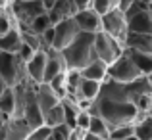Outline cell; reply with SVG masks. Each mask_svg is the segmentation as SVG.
Wrapping results in <instances>:
<instances>
[{"instance_id": "1", "label": "cell", "mask_w": 152, "mask_h": 140, "mask_svg": "<svg viewBox=\"0 0 152 140\" xmlns=\"http://www.w3.org/2000/svg\"><path fill=\"white\" fill-rule=\"evenodd\" d=\"M145 92H152L150 77H141L127 85L108 79L100 85V92L94 98L89 113L100 117L108 131L121 125H133L139 121L135 102Z\"/></svg>"}, {"instance_id": "2", "label": "cell", "mask_w": 152, "mask_h": 140, "mask_svg": "<svg viewBox=\"0 0 152 140\" xmlns=\"http://www.w3.org/2000/svg\"><path fill=\"white\" fill-rule=\"evenodd\" d=\"M62 56H64V62H66L67 69L81 71L93 59H96L94 58V35L79 33L73 38V42L62 50Z\"/></svg>"}, {"instance_id": "3", "label": "cell", "mask_w": 152, "mask_h": 140, "mask_svg": "<svg viewBox=\"0 0 152 140\" xmlns=\"http://www.w3.org/2000/svg\"><path fill=\"white\" fill-rule=\"evenodd\" d=\"M6 10L10 12L12 19L15 21L19 29H25L37 15L45 14L42 0H10Z\"/></svg>"}, {"instance_id": "4", "label": "cell", "mask_w": 152, "mask_h": 140, "mask_svg": "<svg viewBox=\"0 0 152 140\" xmlns=\"http://www.w3.org/2000/svg\"><path fill=\"white\" fill-rule=\"evenodd\" d=\"M125 25L129 33L152 35V17H150V4L137 2L135 0L125 14Z\"/></svg>"}, {"instance_id": "5", "label": "cell", "mask_w": 152, "mask_h": 140, "mask_svg": "<svg viewBox=\"0 0 152 140\" xmlns=\"http://www.w3.org/2000/svg\"><path fill=\"white\" fill-rule=\"evenodd\" d=\"M141 77H145V75H141V71H139L137 65L133 63V59H131V56H129L127 50H123L121 56H119L114 63L108 65V79H110V81L127 85V83H133Z\"/></svg>"}, {"instance_id": "6", "label": "cell", "mask_w": 152, "mask_h": 140, "mask_svg": "<svg viewBox=\"0 0 152 140\" xmlns=\"http://www.w3.org/2000/svg\"><path fill=\"white\" fill-rule=\"evenodd\" d=\"M0 77L10 88L19 85L21 81H25V62L18 54L0 52Z\"/></svg>"}, {"instance_id": "7", "label": "cell", "mask_w": 152, "mask_h": 140, "mask_svg": "<svg viewBox=\"0 0 152 140\" xmlns=\"http://www.w3.org/2000/svg\"><path fill=\"white\" fill-rule=\"evenodd\" d=\"M125 50L121 42H118L115 38L108 37L106 33H96L94 35V58L98 62H102L104 65H110L121 56V52Z\"/></svg>"}, {"instance_id": "8", "label": "cell", "mask_w": 152, "mask_h": 140, "mask_svg": "<svg viewBox=\"0 0 152 140\" xmlns=\"http://www.w3.org/2000/svg\"><path fill=\"white\" fill-rule=\"evenodd\" d=\"M100 25H102V33H106L108 37L115 38L118 42L123 44V38L127 35V25H125V15L123 12H119L118 8L110 10L108 14L100 15Z\"/></svg>"}, {"instance_id": "9", "label": "cell", "mask_w": 152, "mask_h": 140, "mask_svg": "<svg viewBox=\"0 0 152 140\" xmlns=\"http://www.w3.org/2000/svg\"><path fill=\"white\" fill-rule=\"evenodd\" d=\"M52 33H54V37H52V48L62 52L67 44L73 42V38L77 37L81 31H79L77 23L73 21V17H67V19H64V21L52 25Z\"/></svg>"}, {"instance_id": "10", "label": "cell", "mask_w": 152, "mask_h": 140, "mask_svg": "<svg viewBox=\"0 0 152 140\" xmlns=\"http://www.w3.org/2000/svg\"><path fill=\"white\" fill-rule=\"evenodd\" d=\"M73 21L77 23V27H79L81 33L96 35V33H100V29H102L100 15H98L94 10H91V8H87V10H77L75 15H73Z\"/></svg>"}, {"instance_id": "11", "label": "cell", "mask_w": 152, "mask_h": 140, "mask_svg": "<svg viewBox=\"0 0 152 140\" xmlns=\"http://www.w3.org/2000/svg\"><path fill=\"white\" fill-rule=\"evenodd\" d=\"M31 129L27 127V123L23 119H8L0 129V140H25L29 136Z\"/></svg>"}, {"instance_id": "12", "label": "cell", "mask_w": 152, "mask_h": 140, "mask_svg": "<svg viewBox=\"0 0 152 140\" xmlns=\"http://www.w3.org/2000/svg\"><path fill=\"white\" fill-rule=\"evenodd\" d=\"M67 67L66 62H64L62 52L54 50V48H48L46 50V62H45V75H42V83H48L52 77L60 73H66Z\"/></svg>"}, {"instance_id": "13", "label": "cell", "mask_w": 152, "mask_h": 140, "mask_svg": "<svg viewBox=\"0 0 152 140\" xmlns=\"http://www.w3.org/2000/svg\"><path fill=\"white\" fill-rule=\"evenodd\" d=\"M45 62H46V50H39L33 54V58L25 63V77L33 85H42L45 75Z\"/></svg>"}, {"instance_id": "14", "label": "cell", "mask_w": 152, "mask_h": 140, "mask_svg": "<svg viewBox=\"0 0 152 140\" xmlns=\"http://www.w3.org/2000/svg\"><path fill=\"white\" fill-rule=\"evenodd\" d=\"M75 12H77V8H75L73 0H54V6L46 12V15H48L52 25H56L67 17H73Z\"/></svg>"}, {"instance_id": "15", "label": "cell", "mask_w": 152, "mask_h": 140, "mask_svg": "<svg viewBox=\"0 0 152 140\" xmlns=\"http://www.w3.org/2000/svg\"><path fill=\"white\" fill-rule=\"evenodd\" d=\"M123 48H125V50L142 52V54H152V35L129 33V31H127L125 38H123Z\"/></svg>"}, {"instance_id": "16", "label": "cell", "mask_w": 152, "mask_h": 140, "mask_svg": "<svg viewBox=\"0 0 152 140\" xmlns=\"http://www.w3.org/2000/svg\"><path fill=\"white\" fill-rule=\"evenodd\" d=\"M35 100H37V104H39L41 113H46L48 110H52L54 106H58V104H60L58 96L52 92V88L46 85V83L35 86Z\"/></svg>"}, {"instance_id": "17", "label": "cell", "mask_w": 152, "mask_h": 140, "mask_svg": "<svg viewBox=\"0 0 152 140\" xmlns=\"http://www.w3.org/2000/svg\"><path fill=\"white\" fill-rule=\"evenodd\" d=\"M23 41H21V31L19 27H12L8 33L0 35V52H6V54H18L19 48H21Z\"/></svg>"}, {"instance_id": "18", "label": "cell", "mask_w": 152, "mask_h": 140, "mask_svg": "<svg viewBox=\"0 0 152 140\" xmlns=\"http://www.w3.org/2000/svg\"><path fill=\"white\" fill-rule=\"evenodd\" d=\"M79 73H81L83 79L96 81V83H100V85L104 81H108V67L104 65L102 62H98V59H93V62H91L89 65H85Z\"/></svg>"}, {"instance_id": "19", "label": "cell", "mask_w": 152, "mask_h": 140, "mask_svg": "<svg viewBox=\"0 0 152 140\" xmlns=\"http://www.w3.org/2000/svg\"><path fill=\"white\" fill-rule=\"evenodd\" d=\"M133 59V63L137 65V69L141 71V75L150 77L152 75V54H142V52H135V50H127Z\"/></svg>"}, {"instance_id": "20", "label": "cell", "mask_w": 152, "mask_h": 140, "mask_svg": "<svg viewBox=\"0 0 152 140\" xmlns=\"http://www.w3.org/2000/svg\"><path fill=\"white\" fill-rule=\"evenodd\" d=\"M100 92V83L96 81H89V79H81L77 86V96L83 100H89V102H94V98Z\"/></svg>"}, {"instance_id": "21", "label": "cell", "mask_w": 152, "mask_h": 140, "mask_svg": "<svg viewBox=\"0 0 152 140\" xmlns=\"http://www.w3.org/2000/svg\"><path fill=\"white\" fill-rule=\"evenodd\" d=\"M14 111H15L14 90L8 86V88H4V92L0 94V113H2L6 119H12L14 117Z\"/></svg>"}, {"instance_id": "22", "label": "cell", "mask_w": 152, "mask_h": 140, "mask_svg": "<svg viewBox=\"0 0 152 140\" xmlns=\"http://www.w3.org/2000/svg\"><path fill=\"white\" fill-rule=\"evenodd\" d=\"M133 136L139 140H152V117H145L133 123Z\"/></svg>"}, {"instance_id": "23", "label": "cell", "mask_w": 152, "mask_h": 140, "mask_svg": "<svg viewBox=\"0 0 152 140\" xmlns=\"http://www.w3.org/2000/svg\"><path fill=\"white\" fill-rule=\"evenodd\" d=\"M50 27H52V23H50L48 15H46V12H45V14L37 15V17H35L33 21H31L25 29H21V31H29V33H33V35H37V37H39V35H42L46 29H50Z\"/></svg>"}, {"instance_id": "24", "label": "cell", "mask_w": 152, "mask_h": 140, "mask_svg": "<svg viewBox=\"0 0 152 140\" xmlns=\"http://www.w3.org/2000/svg\"><path fill=\"white\" fill-rule=\"evenodd\" d=\"M64 123V110L62 106H54L52 110H48L46 113H42V125L48 127V129H52V127H58Z\"/></svg>"}, {"instance_id": "25", "label": "cell", "mask_w": 152, "mask_h": 140, "mask_svg": "<svg viewBox=\"0 0 152 140\" xmlns=\"http://www.w3.org/2000/svg\"><path fill=\"white\" fill-rule=\"evenodd\" d=\"M87 133L93 134V136H98V138H106V140H108V136H110L108 127L104 125V121H102L100 117H96V115H91V123H89Z\"/></svg>"}, {"instance_id": "26", "label": "cell", "mask_w": 152, "mask_h": 140, "mask_svg": "<svg viewBox=\"0 0 152 140\" xmlns=\"http://www.w3.org/2000/svg\"><path fill=\"white\" fill-rule=\"evenodd\" d=\"M46 85L52 88V92L58 96V100L66 98V94H67V88H66V73H60V75H56V77H52Z\"/></svg>"}, {"instance_id": "27", "label": "cell", "mask_w": 152, "mask_h": 140, "mask_svg": "<svg viewBox=\"0 0 152 140\" xmlns=\"http://www.w3.org/2000/svg\"><path fill=\"white\" fill-rule=\"evenodd\" d=\"M115 6H118V0H93L91 10H94L98 15H104V14H108L110 10H114Z\"/></svg>"}, {"instance_id": "28", "label": "cell", "mask_w": 152, "mask_h": 140, "mask_svg": "<svg viewBox=\"0 0 152 140\" xmlns=\"http://www.w3.org/2000/svg\"><path fill=\"white\" fill-rule=\"evenodd\" d=\"M131 134H133V125H121V127H115V129L110 131L108 140H125Z\"/></svg>"}, {"instance_id": "29", "label": "cell", "mask_w": 152, "mask_h": 140, "mask_svg": "<svg viewBox=\"0 0 152 140\" xmlns=\"http://www.w3.org/2000/svg\"><path fill=\"white\" fill-rule=\"evenodd\" d=\"M69 134H71V129L66 125V123L50 129V138L52 140H69Z\"/></svg>"}, {"instance_id": "30", "label": "cell", "mask_w": 152, "mask_h": 140, "mask_svg": "<svg viewBox=\"0 0 152 140\" xmlns=\"http://www.w3.org/2000/svg\"><path fill=\"white\" fill-rule=\"evenodd\" d=\"M19 31H21V29H19ZM21 41H23V44L29 46L33 52L41 50V41H39V37L33 35V33H29V31H21Z\"/></svg>"}, {"instance_id": "31", "label": "cell", "mask_w": 152, "mask_h": 140, "mask_svg": "<svg viewBox=\"0 0 152 140\" xmlns=\"http://www.w3.org/2000/svg\"><path fill=\"white\" fill-rule=\"evenodd\" d=\"M12 27H15V21H14V19H12L10 12H8L6 8H4V10L0 12V35L8 33V31H10Z\"/></svg>"}, {"instance_id": "32", "label": "cell", "mask_w": 152, "mask_h": 140, "mask_svg": "<svg viewBox=\"0 0 152 140\" xmlns=\"http://www.w3.org/2000/svg\"><path fill=\"white\" fill-rule=\"evenodd\" d=\"M48 136H50V129L48 127H39V129H33L29 133V136H27L25 140H48Z\"/></svg>"}, {"instance_id": "33", "label": "cell", "mask_w": 152, "mask_h": 140, "mask_svg": "<svg viewBox=\"0 0 152 140\" xmlns=\"http://www.w3.org/2000/svg\"><path fill=\"white\" fill-rule=\"evenodd\" d=\"M89 123H91V113L89 111H79L77 117H75V127L81 131H87L89 129Z\"/></svg>"}, {"instance_id": "34", "label": "cell", "mask_w": 152, "mask_h": 140, "mask_svg": "<svg viewBox=\"0 0 152 140\" xmlns=\"http://www.w3.org/2000/svg\"><path fill=\"white\" fill-rule=\"evenodd\" d=\"M73 4H75L77 10H87V8H91L93 0H73Z\"/></svg>"}, {"instance_id": "35", "label": "cell", "mask_w": 152, "mask_h": 140, "mask_svg": "<svg viewBox=\"0 0 152 140\" xmlns=\"http://www.w3.org/2000/svg\"><path fill=\"white\" fill-rule=\"evenodd\" d=\"M133 2H135V0H118V6H115V8H118L119 12H123V14H125L127 8H129Z\"/></svg>"}, {"instance_id": "36", "label": "cell", "mask_w": 152, "mask_h": 140, "mask_svg": "<svg viewBox=\"0 0 152 140\" xmlns=\"http://www.w3.org/2000/svg\"><path fill=\"white\" fill-rule=\"evenodd\" d=\"M83 140H106V138H98V136H93V134H89V133H87Z\"/></svg>"}, {"instance_id": "37", "label": "cell", "mask_w": 152, "mask_h": 140, "mask_svg": "<svg viewBox=\"0 0 152 140\" xmlns=\"http://www.w3.org/2000/svg\"><path fill=\"white\" fill-rule=\"evenodd\" d=\"M4 88H8V86H6V83H4V79L0 77V94L4 92Z\"/></svg>"}, {"instance_id": "38", "label": "cell", "mask_w": 152, "mask_h": 140, "mask_svg": "<svg viewBox=\"0 0 152 140\" xmlns=\"http://www.w3.org/2000/svg\"><path fill=\"white\" fill-rule=\"evenodd\" d=\"M8 4H10V0H0V8H2V10L8 6Z\"/></svg>"}, {"instance_id": "39", "label": "cell", "mask_w": 152, "mask_h": 140, "mask_svg": "<svg viewBox=\"0 0 152 140\" xmlns=\"http://www.w3.org/2000/svg\"><path fill=\"white\" fill-rule=\"evenodd\" d=\"M6 121H8V119H6V117H4V115H2V113H0V129H2V125H4V123H6Z\"/></svg>"}, {"instance_id": "40", "label": "cell", "mask_w": 152, "mask_h": 140, "mask_svg": "<svg viewBox=\"0 0 152 140\" xmlns=\"http://www.w3.org/2000/svg\"><path fill=\"white\" fill-rule=\"evenodd\" d=\"M137 2H145V4H152V0H137Z\"/></svg>"}, {"instance_id": "41", "label": "cell", "mask_w": 152, "mask_h": 140, "mask_svg": "<svg viewBox=\"0 0 152 140\" xmlns=\"http://www.w3.org/2000/svg\"><path fill=\"white\" fill-rule=\"evenodd\" d=\"M125 140H139V138H137V136H133V134H131V136H129V138H125Z\"/></svg>"}, {"instance_id": "42", "label": "cell", "mask_w": 152, "mask_h": 140, "mask_svg": "<svg viewBox=\"0 0 152 140\" xmlns=\"http://www.w3.org/2000/svg\"><path fill=\"white\" fill-rule=\"evenodd\" d=\"M48 140H52V138H50V136H48Z\"/></svg>"}, {"instance_id": "43", "label": "cell", "mask_w": 152, "mask_h": 140, "mask_svg": "<svg viewBox=\"0 0 152 140\" xmlns=\"http://www.w3.org/2000/svg\"><path fill=\"white\" fill-rule=\"evenodd\" d=\"M0 12H2V8H0Z\"/></svg>"}]
</instances>
